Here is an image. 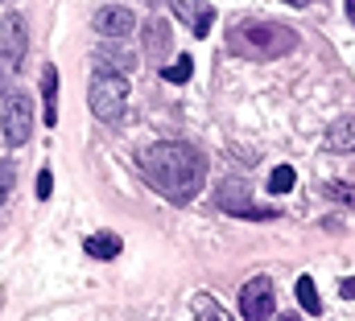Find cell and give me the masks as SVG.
Returning a JSON list of instances; mask_svg holds the SVG:
<instances>
[{
	"instance_id": "cell-1",
	"label": "cell",
	"mask_w": 355,
	"mask_h": 321,
	"mask_svg": "<svg viewBox=\"0 0 355 321\" xmlns=\"http://www.w3.org/2000/svg\"><path fill=\"white\" fill-rule=\"evenodd\" d=\"M141 160H145L149 181L162 194H170L174 202H190L202 190V181H207V160L198 157V149H190L186 140H162V145L145 149Z\"/></svg>"
},
{
	"instance_id": "cell-2",
	"label": "cell",
	"mask_w": 355,
	"mask_h": 321,
	"mask_svg": "<svg viewBox=\"0 0 355 321\" xmlns=\"http://www.w3.org/2000/svg\"><path fill=\"white\" fill-rule=\"evenodd\" d=\"M227 46L240 54V58H252V62H268V58H281L297 46V33L289 25H277V21H244L232 29Z\"/></svg>"
},
{
	"instance_id": "cell-3",
	"label": "cell",
	"mask_w": 355,
	"mask_h": 321,
	"mask_svg": "<svg viewBox=\"0 0 355 321\" xmlns=\"http://www.w3.org/2000/svg\"><path fill=\"white\" fill-rule=\"evenodd\" d=\"M87 103L91 111L103 120V124H116L120 116H124V107H128V79L124 75H95L87 86Z\"/></svg>"
},
{
	"instance_id": "cell-4",
	"label": "cell",
	"mask_w": 355,
	"mask_h": 321,
	"mask_svg": "<svg viewBox=\"0 0 355 321\" xmlns=\"http://www.w3.org/2000/svg\"><path fill=\"white\" fill-rule=\"evenodd\" d=\"M0 132H4V145H12V149H21L33 136V95L8 91L4 116H0Z\"/></svg>"
},
{
	"instance_id": "cell-5",
	"label": "cell",
	"mask_w": 355,
	"mask_h": 321,
	"mask_svg": "<svg viewBox=\"0 0 355 321\" xmlns=\"http://www.w3.org/2000/svg\"><path fill=\"white\" fill-rule=\"evenodd\" d=\"M272 305H277L272 280L268 276H252L244 284V293H240V313H244V321H268L272 318Z\"/></svg>"
},
{
	"instance_id": "cell-6",
	"label": "cell",
	"mask_w": 355,
	"mask_h": 321,
	"mask_svg": "<svg viewBox=\"0 0 355 321\" xmlns=\"http://www.w3.org/2000/svg\"><path fill=\"white\" fill-rule=\"evenodd\" d=\"M219 206H223L227 214H244V219H268V214H272V210L252 206L248 185H244V181H236V177H227V181L219 185Z\"/></svg>"
},
{
	"instance_id": "cell-7",
	"label": "cell",
	"mask_w": 355,
	"mask_h": 321,
	"mask_svg": "<svg viewBox=\"0 0 355 321\" xmlns=\"http://www.w3.org/2000/svg\"><path fill=\"white\" fill-rule=\"evenodd\" d=\"M91 25H95L99 37H116V42H120V37H128V33L137 29V17H132V8H124V4H103Z\"/></svg>"
},
{
	"instance_id": "cell-8",
	"label": "cell",
	"mask_w": 355,
	"mask_h": 321,
	"mask_svg": "<svg viewBox=\"0 0 355 321\" xmlns=\"http://www.w3.org/2000/svg\"><path fill=\"white\" fill-rule=\"evenodd\" d=\"M42 103H46V128L58 124V71L54 66H42Z\"/></svg>"
},
{
	"instance_id": "cell-9",
	"label": "cell",
	"mask_w": 355,
	"mask_h": 321,
	"mask_svg": "<svg viewBox=\"0 0 355 321\" xmlns=\"http://www.w3.org/2000/svg\"><path fill=\"white\" fill-rule=\"evenodd\" d=\"M327 145H331L335 153H355V116H343V120L331 124Z\"/></svg>"
},
{
	"instance_id": "cell-10",
	"label": "cell",
	"mask_w": 355,
	"mask_h": 321,
	"mask_svg": "<svg viewBox=\"0 0 355 321\" xmlns=\"http://www.w3.org/2000/svg\"><path fill=\"white\" fill-rule=\"evenodd\" d=\"M145 50H149V58H166L170 54V25L166 21H149L145 25Z\"/></svg>"
},
{
	"instance_id": "cell-11",
	"label": "cell",
	"mask_w": 355,
	"mask_h": 321,
	"mask_svg": "<svg viewBox=\"0 0 355 321\" xmlns=\"http://www.w3.org/2000/svg\"><path fill=\"white\" fill-rule=\"evenodd\" d=\"M83 251H87L91 259H116L124 251V243H120V235H91L83 243Z\"/></svg>"
},
{
	"instance_id": "cell-12",
	"label": "cell",
	"mask_w": 355,
	"mask_h": 321,
	"mask_svg": "<svg viewBox=\"0 0 355 321\" xmlns=\"http://www.w3.org/2000/svg\"><path fill=\"white\" fill-rule=\"evenodd\" d=\"M194 321H236V318H232L211 293H198V297H194Z\"/></svg>"
},
{
	"instance_id": "cell-13",
	"label": "cell",
	"mask_w": 355,
	"mask_h": 321,
	"mask_svg": "<svg viewBox=\"0 0 355 321\" xmlns=\"http://www.w3.org/2000/svg\"><path fill=\"white\" fill-rule=\"evenodd\" d=\"M17 75H21V58L0 46V95L4 91H17Z\"/></svg>"
},
{
	"instance_id": "cell-14",
	"label": "cell",
	"mask_w": 355,
	"mask_h": 321,
	"mask_svg": "<svg viewBox=\"0 0 355 321\" xmlns=\"http://www.w3.org/2000/svg\"><path fill=\"white\" fill-rule=\"evenodd\" d=\"M293 293H297V301H302V309H306L310 318H318V313H322V301H318V288H314V280H310V276H297Z\"/></svg>"
},
{
	"instance_id": "cell-15",
	"label": "cell",
	"mask_w": 355,
	"mask_h": 321,
	"mask_svg": "<svg viewBox=\"0 0 355 321\" xmlns=\"http://www.w3.org/2000/svg\"><path fill=\"white\" fill-rule=\"evenodd\" d=\"M4 37H8V46L4 50H12L17 58H25V21L12 12V17H4Z\"/></svg>"
},
{
	"instance_id": "cell-16",
	"label": "cell",
	"mask_w": 355,
	"mask_h": 321,
	"mask_svg": "<svg viewBox=\"0 0 355 321\" xmlns=\"http://www.w3.org/2000/svg\"><path fill=\"white\" fill-rule=\"evenodd\" d=\"M170 8H174V17L182 21V25H190V29H194V21L202 17V8H207V4H202V0H170Z\"/></svg>"
},
{
	"instance_id": "cell-17",
	"label": "cell",
	"mask_w": 355,
	"mask_h": 321,
	"mask_svg": "<svg viewBox=\"0 0 355 321\" xmlns=\"http://www.w3.org/2000/svg\"><path fill=\"white\" fill-rule=\"evenodd\" d=\"M293 190V169L289 165H277L272 177H268V194H289Z\"/></svg>"
},
{
	"instance_id": "cell-18",
	"label": "cell",
	"mask_w": 355,
	"mask_h": 321,
	"mask_svg": "<svg viewBox=\"0 0 355 321\" xmlns=\"http://www.w3.org/2000/svg\"><path fill=\"white\" fill-rule=\"evenodd\" d=\"M190 75H194V62H190V58H178L174 66L162 71V79L166 82H190Z\"/></svg>"
},
{
	"instance_id": "cell-19",
	"label": "cell",
	"mask_w": 355,
	"mask_h": 321,
	"mask_svg": "<svg viewBox=\"0 0 355 321\" xmlns=\"http://www.w3.org/2000/svg\"><path fill=\"white\" fill-rule=\"evenodd\" d=\"M327 198L331 202H343V206H355V185H347V181H327Z\"/></svg>"
},
{
	"instance_id": "cell-20",
	"label": "cell",
	"mask_w": 355,
	"mask_h": 321,
	"mask_svg": "<svg viewBox=\"0 0 355 321\" xmlns=\"http://www.w3.org/2000/svg\"><path fill=\"white\" fill-rule=\"evenodd\" d=\"M12 177H17L12 160H0V206H4V198H8V190H12Z\"/></svg>"
},
{
	"instance_id": "cell-21",
	"label": "cell",
	"mask_w": 355,
	"mask_h": 321,
	"mask_svg": "<svg viewBox=\"0 0 355 321\" xmlns=\"http://www.w3.org/2000/svg\"><path fill=\"white\" fill-rule=\"evenodd\" d=\"M50 194H54V173L42 169V173H37V202H46Z\"/></svg>"
},
{
	"instance_id": "cell-22",
	"label": "cell",
	"mask_w": 355,
	"mask_h": 321,
	"mask_svg": "<svg viewBox=\"0 0 355 321\" xmlns=\"http://www.w3.org/2000/svg\"><path fill=\"white\" fill-rule=\"evenodd\" d=\"M211 21H215V8H202V17L194 21V29H190V33H194V37H207V33H211Z\"/></svg>"
},
{
	"instance_id": "cell-23",
	"label": "cell",
	"mask_w": 355,
	"mask_h": 321,
	"mask_svg": "<svg viewBox=\"0 0 355 321\" xmlns=\"http://www.w3.org/2000/svg\"><path fill=\"white\" fill-rule=\"evenodd\" d=\"M343 297H347V301H355V280H343Z\"/></svg>"
},
{
	"instance_id": "cell-24",
	"label": "cell",
	"mask_w": 355,
	"mask_h": 321,
	"mask_svg": "<svg viewBox=\"0 0 355 321\" xmlns=\"http://www.w3.org/2000/svg\"><path fill=\"white\" fill-rule=\"evenodd\" d=\"M277 321H302V318H297V313H281Z\"/></svg>"
},
{
	"instance_id": "cell-25",
	"label": "cell",
	"mask_w": 355,
	"mask_h": 321,
	"mask_svg": "<svg viewBox=\"0 0 355 321\" xmlns=\"http://www.w3.org/2000/svg\"><path fill=\"white\" fill-rule=\"evenodd\" d=\"M347 17H352V25H355V0H347Z\"/></svg>"
},
{
	"instance_id": "cell-26",
	"label": "cell",
	"mask_w": 355,
	"mask_h": 321,
	"mask_svg": "<svg viewBox=\"0 0 355 321\" xmlns=\"http://www.w3.org/2000/svg\"><path fill=\"white\" fill-rule=\"evenodd\" d=\"M285 4H297V8H302V4H306V0H285Z\"/></svg>"
}]
</instances>
